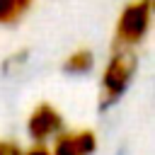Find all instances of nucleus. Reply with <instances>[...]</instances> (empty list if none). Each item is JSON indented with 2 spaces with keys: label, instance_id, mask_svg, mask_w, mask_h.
Wrapping results in <instances>:
<instances>
[{
  "label": "nucleus",
  "instance_id": "nucleus-2",
  "mask_svg": "<svg viewBox=\"0 0 155 155\" xmlns=\"http://www.w3.org/2000/svg\"><path fill=\"white\" fill-rule=\"evenodd\" d=\"M150 12H153V0H136L131 2L121 17H119V27H116V44L119 46H133L138 44L148 27H150Z\"/></svg>",
  "mask_w": 155,
  "mask_h": 155
},
{
  "label": "nucleus",
  "instance_id": "nucleus-6",
  "mask_svg": "<svg viewBox=\"0 0 155 155\" xmlns=\"http://www.w3.org/2000/svg\"><path fill=\"white\" fill-rule=\"evenodd\" d=\"M31 0H0V22H12L17 19Z\"/></svg>",
  "mask_w": 155,
  "mask_h": 155
},
{
  "label": "nucleus",
  "instance_id": "nucleus-8",
  "mask_svg": "<svg viewBox=\"0 0 155 155\" xmlns=\"http://www.w3.org/2000/svg\"><path fill=\"white\" fill-rule=\"evenodd\" d=\"M24 155H51V153H48V150H46L44 145H34V148H29V150H27Z\"/></svg>",
  "mask_w": 155,
  "mask_h": 155
},
{
  "label": "nucleus",
  "instance_id": "nucleus-7",
  "mask_svg": "<svg viewBox=\"0 0 155 155\" xmlns=\"http://www.w3.org/2000/svg\"><path fill=\"white\" fill-rule=\"evenodd\" d=\"M0 155H22V150L15 145V143H7V140H0Z\"/></svg>",
  "mask_w": 155,
  "mask_h": 155
},
{
  "label": "nucleus",
  "instance_id": "nucleus-3",
  "mask_svg": "<svg viewBox=\"0 0 155 155\" xmlns=\"http://www.w3.org/2000/svg\"><path fill=\"white\" fill-rule=\"evenodd\" d=\"M97 148V138L92 131H68L56 138L51 155H92Z\"/></svg>",
  "mask_w": 155,
  "mask_h": 155
},
{
  "label": "nucleus",
  "instance_id": "nucleus-5",
  "mask_svg": "<svg viewBox=\"0 0 155 155\" xmlns=\"http://www.w3.org/2000/svg\"><path fill=\"white\" fill-rule=\"evenodd\" d=\"M68 73H85L92 68V53L90 51H75L65 58V65H63Z\"/></svg>",
  "mask_w": 155,
  "mask_h": 155
},
{
  "label": "nucleus",
  "instance_id": "nucleus-1",
  "mask_svg": "<svg viewBox=\"0 0 155 155\" xmlns=\"http://www.w3.org/2000/svg\"><path fill=\"white\" fill-rule=\"evenodd\" d=\"M136 73V56L131 51H116L104 70V78H102V99H99V107H109L114 104L121 92L128 87L131 78Z\"/></svg>",
  "mask_w": 155,
  "mask_h": 155
},
{
  "label": "nucleus",
  "instance_id": "nucleus-4",
  "mask_svg": "<svg viewBox=\"0 0 155 155\" xmlns=\"http://www.w3.org/2000/svg\"><path fill=\"white\" fill-rule=\"evenodd\" d=\"M27 128H29V136H31L34 140H44V138H48L51 133L61 131V114H58L51 104H39V107L31 111Z\"/></svg>",
  "mask_w": 155,
  "mask_h": 155
}]
</instances>
